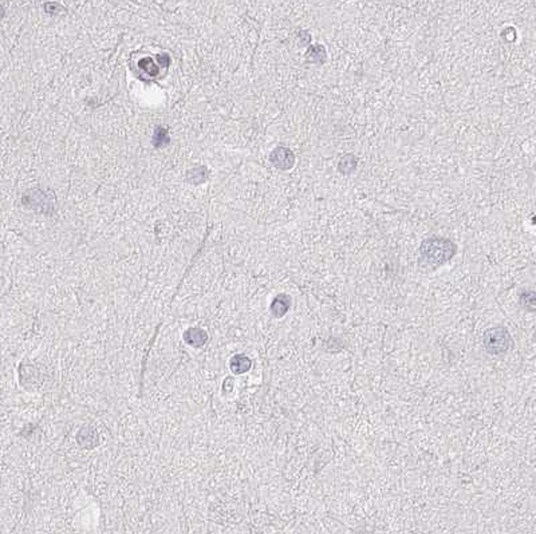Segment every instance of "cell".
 Here are the masks:
<instances>
[{"mask_svg":"<svg viewBox=\"0 0 536 534\" xmlns=\"http://www.w3.org/2000/svg\"><path fill=\"white\" fill-rule=\"evenodd\" d=\"M484 346L491 353H504L512 346V339L507 329L498 327L487 331L484 336Z\"/></svg>","mask_w":536,"mask_h":534,"instance_id":"cell-2","label":"cell"},{"mask_svg":"<svg viewBox=\"0 0 536 534\" xmlns=\"http://www.w3.org/2000/svg\"><path fill=\"white\" fill-rule=\"evenodd\" d=\"M455 245L444 239H433L425 241L423 245V255L429 263H445L455 255Z\"/></svg>","mask_w":536,"mask_h":534,"instance_id":"cell-1","label":"cell"}]
</instances>
